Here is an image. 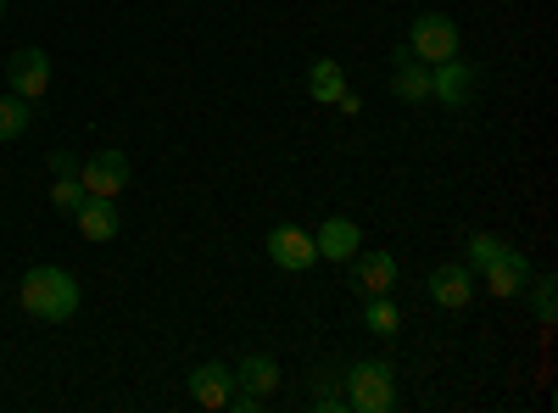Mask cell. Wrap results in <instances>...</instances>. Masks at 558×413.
Returning <instances> with one entry per match:
<instances>
[{
	"label": "cell",
	"instance_id": "8",
	"mask_svg": "<svg viewBox=\"0 0 558 413\" xmlns=\"http://www.w3.org/2000/svg\"><path fill=\"white\" fill-rule=\"evenodd\" d=\"M475 84H481V73L470 68V62H436L430 68V101L436 107H447V112H458V107H470V96H475Z\"/></svg>",
	"mask_w": 558,
	"mask_h": 413
},
{
	"label": "cell",
	"instance_id": "13",
	"mask_svg": "<svg viewBox=\"0 0 558 413\" xmlns=\"http://www.w3.org/2000/svg\"><path fill=\"white\" fill-rule=\"evenodd\" d=\"M313 246H318L324 263H352V257L363 252V229H357L352 218H324V223L313 229Z\"/></svg>",
	"mask_w": 558,
	"mask_h": 413
},
{
	"label": "cell",
	"instance_id": "16",
	"mask_svg": "<svg viewBox=\"0 0 558 413\" xmlns=\"http://www.w3.org/2000/svg\"><path fill=\"white\" fill-rule=\"evenodd\" d=\"M352 263H357V291L363 296H391V286H397V257L391 252H357Z\"/></svg>",
	"mask_w": 558,
	"mask_h": 413
},
{
	"label": "cell",
	"instance_id": "21",
	"mask_svg": "<svg viewBox=\"0 0 558 413\" xmlns=\"http://www.w3.org/2000/svg\"><path fill=\"white\" fill-rule=\"evenodd\" d=\"M531 307H536V325H542V330H553V318H558L553 274H531Z\"/></svg>",
	"mask_w": 558,
	"mask_h": 413
},
{
	"label": "cell",
	"instance_id": "6",
	"mask_svg": "<svg viewBox=\"0 0 558 413\" xmlns=\"http://www.w3.org/2000/svg\"><path fill=\"white\" fill-rule=\"evenodd\" d=\"M475 291H481V280H475L470 263H441V268H430V280H425V296L441 313H463L475 302Z\"/></svg>",
	"mask_w": 558,
	"mask_h": 413
},
{
	"label": "cell",
	"instance_id": "3",
	"mask_svg": "<svg viewBox=\"0 0 558 413\" xmlns=\"http://www.w3.org/2000/svg\"><path fill=\"white\" fill-rule=\"evenodd\" d=\"M408 51L418 57V62H452L458 57V45H463V34H458V23L452 17H441V12H418L413 23H408Z\"/></svg>",
	"mask_w": 558,
	"mask_h": 413
},
{
	"label": "cell",
	"instance_id": "1",
	"mask_svg": "<svg viewBox=\"0 0 558 413\" xmlns=\"http://www.w3.org/2000/svg\"><path fill=\"white\" fill-rule=\"evenodd\" d=\"M17 302H23L28 318H39V325H68V318L78 313V280L57 263H39V268L23 274Z\"/></svg>",
	"mask_w": 558,
	"mask_h": 413
},
{
	"label": "cell",
	"instance_id": "14",
	"mask_svg": "<svg viewBox=\"0 0 558 413\" xmlns=\"http://www.w3.org/2000/svg\"><path fill=\"white\" fill-rule=\"evenodd\" d=\"M73 223H78V235H84V241H118L123 212H118L112 196H84L78 212H73Z\"/></svg>",
	"mask_w": 558,
	"mask_h": 413
},
{
	"label": "cell",
	"instance_id": "19",
	"mask_svg": "<svg viewBox=\"0 0 558 413\" xmlns=\"http://www.w3.org/2000/svg\"><path fill=\"white\" fill-rule=\"evenodd\" d=\"M502 252H508V241H502V235H492V229H475V235L463 241V263H470L475 274H481V268H492Z\"/></svg>",
	"mask_w": 558,
	"mask_h": 413
},
{
	"label": "cell",
	"instance_id": "4",
	"mask_svg": "<svg viewBox=\"0 0 558 413\" xmlns=\"http://www.w3.org/2000/svg\"><path fill=\"white\" fill-rule=\"evenodd\" d=\"M307 96H313L318 107H341L347 118L363 112V101L352 96V84H347V68L330 62V57H313V62H307Z\"/></svg>",
	"mask_w": 558,
	"mask_h": 413
},
{
	"label": "cell",
	"instance_id": "2",
	"mask_svg": "<svg viewBox=\"0 0 558 413\" xmlns=\"http://www.w3.org/2000/svg\"><path fill=\"white\" fill-rule=\"evenodd\" d=\"M347 386V408L352 413H391L397 408V369L386 357H357L341 369Z\"/></svg>",
	"mask_w": 558,
	"mask_h": 413
},
{
	"label": "cell",
	"instance_id": "10",
	"mask_svg": "<svg viewBox=\"0 0 558 413\" xmlns=\"http://www.w3.org/2000/svg\"><path fill=\"white\" fill-rule=\"evenodd\" d=\"M475 280H481V286H486L497 302H514V296L531 286V257H525L520 246H508V252H502L492 268H481V274H475Z\"/></svg>",
	"mask_w": 558,
	"mask_h": 413
},
{
	"label": "cell",
	"instance_id": "11",
	"mask_svg": "<svg viewBox=\"0 0 558 413\" xmlns=\"http://www.w3.org/2000/svg\"><path fill=\"white\" fill-rule=\"evenodd\" d=\"M391 96L408 101V107H425L430 101V62H418L408 45L391 51Z\"/></svg>",
	"mask_w": 558,
	"mask_h": 413
},
{
	"label": "cell",
	"instance_id": "5",
	"mask_svg": "<svg viewBox=\"0 0 558 413\" xmlns=\"http://www.w3.org/2000/svg\"><path fill=\"white\" fill-rule=\"evenodd\" d=\"M263 252H268V263H274V268H286V274H307V268L318 263L313 229H302V223H279V229H268Z\"/></svg>",
	"mask_w": 558,
	"mask_h": 413
},
{
	"label": "cell",
	"instance_id": "7",
	"mask_svg": "<svg viewBox=\"0 0 558 413\" xmlns=\"http://www.w3.org/2000/svg\"><path fill=\"white\" fill-rule=\"evenodd\" d=\"M7 89L23 101H45V89H51V57L39 51V45H23V51L7 57Z\"/></svg>",
	"mask_w": 558,
	"mask_h": 413
},
{
	"label": "cell",
	"instance_id": "18",
	"mask_svg": "<svg viewBox=\"0 0 558 413\" xmlns=\"http://www.w3.org/2000/svg\"><path fill=\"white\" fill-rule=\"evenodd\" d=\"M28 123H34V101H23V96H0V146H12V141H23L28 134Z\"/></svg>",
	"mask_w": 558,
	"mask_h": 413
},
{
	"label": "cell",
	"instance_id": "15",
	"mask_svg": "<svg viewBox=\"0 0 558 413\" xmlns=\"http://www.w3.org/2000/svg\"><path fill=\"white\" fill-rule=\"evenodd\" d=\"M279 386H286V375H279V363H274L268 352H252V357L235 363V391L268 402V397H279Z\"/></svg>",
	"mask_w": 558,
	"mask_h": 413
},
{
	"label": "cell",
	"instance_id": "9",
	"mask_svg": "<svg viewBox=\"0 0 558 413\" xmlns=\"http://www.w3.org/2000/svg\"><path fill=\"white\" fill-rule=\"evenodd\" d=\"M78 185H84V196H123V185H129V157L112 146V151H96L89 162H78Z\"/></svg>",
	"mask_w": 558,
	"mask_h": 413
},
{
	"label": "cell",
	"instance_id": "24",
	"mask_svg": "<svg viewBox=\"0 0 558 413\" xmlns=\"http://www.w3.org/2000/svg\"><path fill=\"white\" fill-rule=\"evenodd\" d=\"M0 17H7V0H0Z\"/></svg>",
	"mask_w": 558,
	"mask_h": 413
},
{
	"label": "cell",
	"instance_id": "20",
	"mask_svg": "<svg viewBox=\"0 0 558 413\" xmlns=\"http://www.w3.org/2000/svg\"><path fill=\"white\" fill-rule=\"evenodd\" d=\"M313 408H318V413H341V408H347L341 369H318V375H313Z\"/></svg>",
	"mask_w": 558,
	"mask_h": 413
},
{
	"label": "cell",
	"instance_id": "22",
	"mask_svg": "<svg viewBox=\"0 0 558 413\" xmlns=\"http://www.w3.org/2000/svg\"><path fill=\"white\" fill-rule=\"evenodd\" d=\"M78 202H84V185H78V179H57V185H51V207H57L62 218H73Z\"/></svg>",
	"mask_w": 558,
	"mask_h": 413
},
{
	"label": "cell",
	"instance_id": "23",
	"mask_svg": "<svg viewBox=\"0 0 558 413\" xmlns=\"http://www.w3.org/2000/svg\"><path fill=\"white\" fill-rule=\"evenodd\" d=\"M45 162H51V173H57V179H78V157H73V151H51Z\"/></svg>",
	"mask_w": 558,
	"mask_h": 413
},
{
	"label": "cell",
	"instance_id": "12",
	"mask_svg": "<svg viewBox=\"0 0 558 413\" xmlns=\"http://www.w3.org/2000/svg\"><path fill=\"white\" fill-rule=\"evenodd\" d=\"M229 397H235V369L229 363H196L191 369V402L207 413H223Z\"/></svg>",
	"mask_w": 558,
	"mask_h": 413
},
{
	"label": "cell",
	"instance_id": "17",
	"mask_svg": "<svg viewBox=\"0 0 558 413\" xmlns=\"http://www.w3.org/2000/svg\"><path fill=\"white\" fill-rule=\"evenodd\" d=\"M363 330L375 341H391L402 330V307L391 296H363Z\"/></svg>",
	"mask_w": 558,
	"mask_h": 413
}]
</instances>
